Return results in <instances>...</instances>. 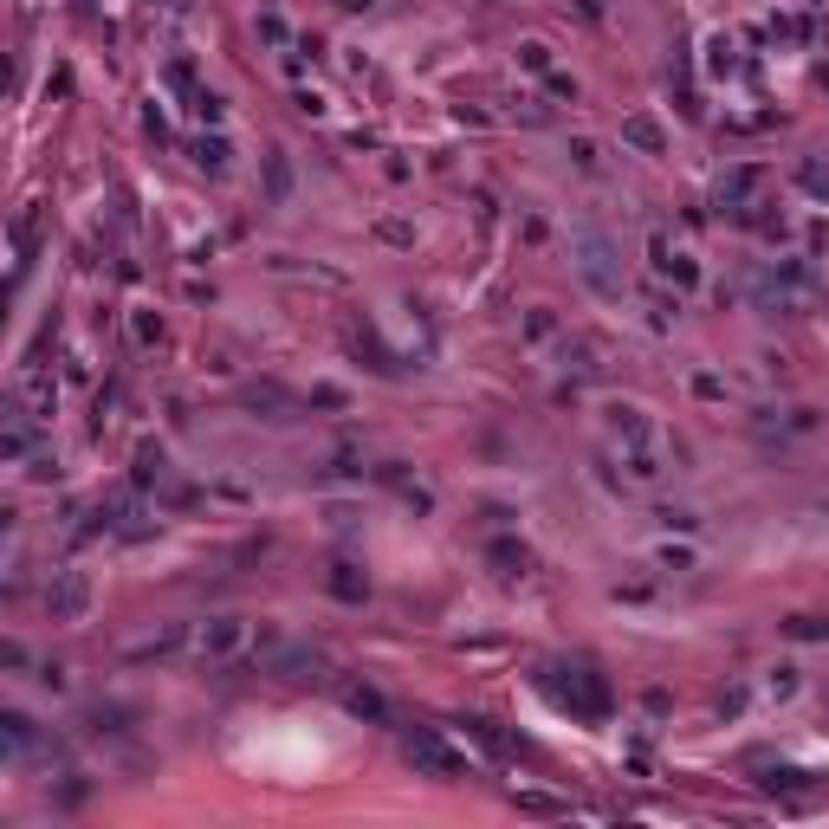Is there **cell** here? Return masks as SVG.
<instances>
[{
    "label": "cell",
    "instance_id": "cell-13",
    "mask_svg": "<svg viewBox=\"0 0 829 829\" xmlns=\"http://www.w3.org/2000/svg\"><path fill=\"white\" fill-rule=\"evenodd\" d=\"M344 7H370V0H344Z\"/></svg>",
    "mask_w": 829,
    "mask_h": 829
},
{
    "label": "cell",
    "instance_id": "cell-9",
    "mask_svg": "<svg viewBox=\"0 0 829 829\" xmlns=\"http://www.w3.org/2000/svg\"><path fill=\"white\" fill-rule=\"evenodd\" d=\"M331 590H337V596H344V603H357V596H363V590H370V583H363V577H357V564H331Z\"/></svg>",
    "mask_w": 829,
    "mask_h": 829
},
{
    "label": "cell",
    "instance_id": "cell-3",
    "mask_svg": "<svg viewBox=\"0 0 829 829\" xmlns=\"http://www.w3.org/2000/svg\"><path fill=\"white\" fill-rule=\"evenodd\" d=\"M260 668L279 674V681H318L331 661H324V648H311V642H266L260 648Z\"/></svg>",
    "mask_w": 829,
    "mask_h": 829
},
{
    "label": "cell",
    "instance_id": "cell-12",
    "mask_svg": "<svg viewBox=\"0 0 829 829\" xmlns=\"http://www.w3.org/2000/svg\"><path fill=\"white\" fill-rule=\"evenodd\" d=\"M804 188H817V195H829V169H817V162H810V169H804Z\"/></svg>",
    "mask_w": 829,
    "mask_h": 829
},
{
    "label": "cell",
    "instance_id": "cell-4",
    "mask_svg": "<svg viewBox=\"0 0 829 829\" xmlns=\"http://www.w3.org/2000/svg\"><path fill=\"white\" fill-rule=\"evenodd\" d=\"M46 609H52V622H78L91 609V583H85V570H65L59 583L46 590Z\"/></svg>",
    "mask_w": 829,
    "mask_h": 829
},
{
    "label": "cell",
    "instance_id": "cell-6",
    "mask_svg": "<svg viewBox=\"0 0 829 829\" xmlns=\"http://www.w3.org/2000/svg\"><path fill=\"white\" fill-rule=\"evenodd\" d=\"M240 635H247V629H240L234 616H221V622H208V629L195 635V648H201V655H214V661H221V655H234V648H240Z\"/></svg>",
    "mask_w": 829,
    "mask_h": 829
},
{
    "label": "cell",
    "instance_id": "cell-2",
    "mask_svg": "<svg viewBox=\"0 0 829 829\" xmlns=\"http://www.w3.org/2000/svg\"><path fill=\"white\" fill-rule=\"evenodd\" d=\"M402 752H409V765L428 771V778H460V771H467V752H454L434 726H409L402 732Z\"/></svg>",
    "mask_w": 829,
    "mask_h": 829
},
{
    "label": "cell",
    "instance_id": "cell-11",
    "mask_svg": "<svg viewBox=\"0 0 829 829\" xmlns=\"http://www.w3.org/2000/svg\"><path fill=\"white\" fill-rule=\"evenodd\" d=\"M137 473H143V480H162V447H143V454H137Z\"/></svg>",
    "mask_w": 829,
    "mask_h": 829
},
{
    "label": "cell",
    "instance_id": "cell-5",
    "mask_svg": "<svg viewBox=\"0 0 829 829\" xmlns=\"http://www.w3.org/2000/svg\"><path fill=\"white\" fill-rule=\"evenodd\" d=\"M577 266H583V279H590L596 292H622L616 266H609V240L603 234H577Z\"/></svg>",
    "mask_w": 829,
    "mask_h": 829
},
{
    "label": "cell",
    "instance_id": "cell-10",
    "mask_svg": "<svg viewBox=\"0 0 829 829\" xmlns=\"http://www.w3.org/2000/svg\"><path fill=\"white\" fill-rule=\"evenodd\" d=\"M266 188H273V201H285V195H292V169H285V156H273V162H266Z\"/></svg>",
    "mask_w": 829,
    "mask_h": 829
},
{
    "label": "cell",
    "instance_id": "cell-1",
    "mask_svg": "<svg viewBox=\"0 0 829 829\" xmlns=\"http://www.w3.org/2000/svg\"><path fill=\"white\" fill-rule=\"evenodd\" d=\"M551 700L570 706L577 719H590V726H596V719H609V681L590 668V661H557V668H551Z\"/></svg>",
    "mask_w": 829,
    "mask_h": 829
},
{
    "label": "cell",
    "instance_id": "cell-7",
    "mask_svg": "<svg viewBox=\"0 0 829 829\" xmlns=\"http://www.w3.org/2000/svg\"><path fill=\"white\" fill-rule=\"evenodd\" d=\"M344 706H350L357 719H376V726L389 719V700H383L376 687H363V681H344Z\"/></svg>",
    "mask_w": 829,
    "mask_h": 829
},
{
    "label": "cell",
    "instance_id": "cell-8",
    "mask_svg": "<svg viewBox=\"0 0 829 829\" xmlns=\"http://www.w3.org/2000/svg\"><path fill=\"white\" fill-rule=\"evenodd\" d=\"M622 137H629L635 149H648V156H655V149H661V124H655V117H629V124H622Z\"/></svg>",
    "mask_w": 829,
    "mask_h": 829
}]
</instances>
